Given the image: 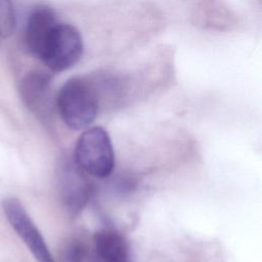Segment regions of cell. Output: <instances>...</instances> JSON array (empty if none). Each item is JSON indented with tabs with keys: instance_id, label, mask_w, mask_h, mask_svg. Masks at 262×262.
<instances>
[{
	"instance_id": "obj_1",
	"label": "cell",
	"mask_w": 262,
	"mask_h": 262,
	"mask_svg": "<svg viewBox=\"0 0 262 262\" xmlns=\"http://www.w3.org/2000/svg\"><path fill=\"white\" fill-rule=\"evenodd\" d=\"M55 106L63 123L72 130L87 128L98 113V97L94 88L85 80L73 78L59 89Z\"/></svg>"
},
{
	"instance_id": "obj_2",
	"label": "cell",
	"mask_w": 262,
	"mask_h": 262,
	"mask_svg": "<svg viewBox=\"0 0 262 262\" xmlns=\"http://www.w3.org/2000/svg\"><path fill=\"white\" fill-rule=\"evenodd\" d=\"M74 161L91 176H110L115 168V152L108 133L102 127L86 129L77 140Z\"/></svg>"
},
{
	"instance_id": "obj_3",
	"label": "cell",
	"mask_w": 262,
	"mask_h": 262,
	"mask_svg": "<svg viewBox=\"0 0 262 262\" xmlns=\"http://www.w3.org/2000/svg\"><path fill=\"white\" fill-rule=\"evenodd\" d=\"M83 54V39L72 25L60 24L52 30L39 57L52 72L59 73L75 66Z\"/></svg>"
},
{
	"instance_id": "obj_4",
	"label": "cell",
	"mask_w": 262,
	"mask_h": 262,
	"mask_svg": "<svg viewBox=\"0 0 262 262\" xmlns=\"http://www.w3.org/2000/svg\"><path fill=\"white\" fill-rule=\"evenodd\" d=\"M57 190L64 210L71 216H76L87 205L92 185L85 172L70 159L60 161L56 171Z\"/></svg>"
},
{
	"instance_id": "obj_5",
	"label": "cell",
	"mask_w": 262,
	"mask_h": 262,
	"mask_svg": "<svg viewBox=\"0 0 262 262\" xmlns=\"http://www.w3.org/2000/svg\"><path fill=\"white\" fill-rule=\"evenodd\" d=\"M2 210L10 226L21 238L37 262H55L41 232L17 199H4Z\"/></svg>"
},
{
	"instance_id": "obj_6",
	"label": "cell",
	"mask_w": 262,
	"mask_h": 262,
	"mask_svg": "<svg viewBox=\"0 0 262 262\" xmlns=\"http://www.w3.org/2000/svg\"><path fill=\"white\" fill-rule=\"evenodd\" d=\"M25 105L40 119H48L52 112L50 77L41 71L30 72L19 85Z\"/></svg>"
},
{
	"instance_id": "obj_7",
	"label": "cell",
	"mask_w": 262,
	"mask_h": 262,
	"mask_svg": "<svg viewBox=\"0 0 262 262\" xmlns=\"http://www.w3.org/2000/svg\"><path fill=\"white\" fill-rule=\"evenodd\" d=\"M57 23L55 12L49 6H38L29 15L25 31V42L29 51L37 58L40 57Z\"/></svg>"
},
{
	"instance_id": "obj_8",
	"label": "cell",
	"mask_w": 262,
	"mask_h": 262,
	"mask_svg": "<svg viewBox=\"0 0 262 262\" xmlns=\"http://www.w3.org/2000/svg\"><path fill=\"white\" fill-rule=\"evenodd\" d=\"M94 262H131L129 246L116 229L104 227L93 236Z\"/></svg>"
},
{
	"instance_id": "obj_9",
	"label": "cell",
	"mask_w": 262,
	"mask_h": 262,
	"mask_svg": "<svg viewBox=\"0 0 262 262\" xmlns=\"http://www.w3.org/2000/svg\"><path fill=\"white\" fill-rule=\"evenodd\" d=\"M15 28V14L10 0H0V38L9 37Z\"/></svg>"
},
{
	"instance_id": "obj_10",
	"label": "cell",
	"mask_w": 262,
	"mask_h": 262,
	"mask_svg": "<svg viewBox=\"0 0 262 262\" xmlns=\"http://www.w3.org/2000/svg\"><path fill=\"white\" fill-rule=\"evenodd\" d=\"M84 247L77 238L64 242L60 251L58 262H82L84 258Z\"/></svg>"
}]
</instances>
